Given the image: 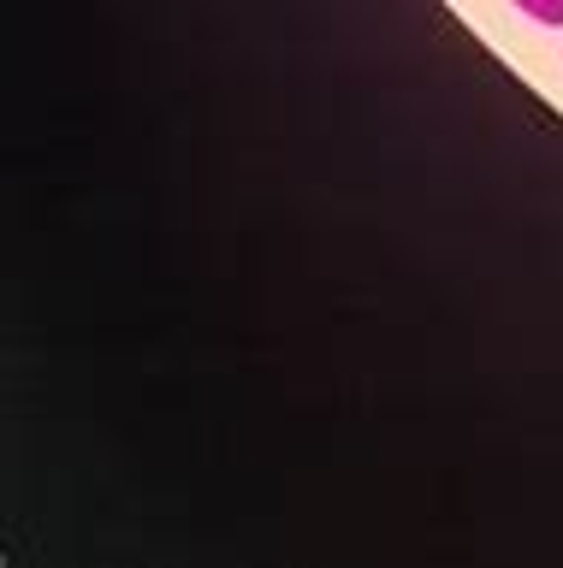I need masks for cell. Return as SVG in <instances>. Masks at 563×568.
<instances>
[{
    "instance_id": "6da1fadb",
    "label": "cell",
    "mask_w": 563,
    "mask_h": 568,
    "mask_svg": "<svg viewBox=\"0 0 563 568\" xmlns=\"http://www.w3.org/2000/svg\"><path fill=\"white\" fill-rule=\"evenodd\" d=\"M522 18H534V24H545V30H563V0H510Z\"/></svg>"
}]
</instances>
